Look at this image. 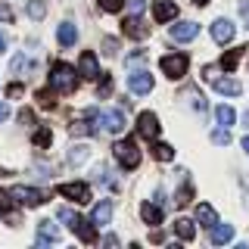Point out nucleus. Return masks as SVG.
<instances>
[{
	"mask_svg": "<svg viewBox=\"0 0 249 249\" xmlns=\"http://www.w3.org/2000/svg\"><path fill=\"white\" fill-rule=\"evenodd\" d=\"M78 81H81L78 69L66 66V62H56V66L50 69V88H56V93H75Z\"/></svg>",
	"mask_w": 249,
	"mask_h": 249,
	"instance_id": "1",
	"label": "nucleus"
},
{
	"mask_svg": "<svg viewBox=\"0 0 249 249\" xmlns=\"http://www.w3.org/2000/svg\"><path fill=\"white\" fill-rule=\"evenodd\" d=\"M112 153H115V159H119L122 168H137L140 165V150H137L134 140H119Z\"/></svg>",
	"mask_w": 249,
	"mask_h": 249,
	"instance_id": "2",
	"label": "nucleus"
},
{
	"mask_svg": "<svg viewBox=\"0 0 249 249\" xmlns=\"http://www.w3.org/2000/svg\"><path fill=\"white\" fill-rule=\"evenodd\" d=\"M10 196L19 202V206H28V209H35V206H44L47 202V193L44 190H35V187H13L10 190Z\"/></svg>",
	"mask_w": 249,
	"mask_h": 249,
	"instance_id": "3",
	"label": "nucleus"
},
{
	"mask_svg": "<svg viewBox=\"0 0 249 249\" xmlns=\"http://www.w3.org/2000/svg\"><path fill=\"white\" fill-rule=\"evenodd\" d=\"M162 75L168 78H181L187 75V69H190V59H187V53H171V56H162Z\"/></svg>",
	"mask_w": 249,
	"mask_h": 249,
	"instance_id": "4",
	"label": "nucleus"
},
{
	"mask_svg": "<svg viewBox=\"0 0 249 249\" xmlns=\"http://www.w3.org/2000/svg\"><path fill=\"white\" fill-rule=\"evenodd\" d=\"M59 190V196H66V199H72V202H90V187L88 184H81V181H72V184H59L56 187Z\"/></svg>",
	"mask_w": 249,
	"mask_h": 249,
	"instance_id": "5",
	"label": "nucleus"
},
{
	"mask_svg": "<svg viewBox=\"0 0 249 249\" xmlns=\"http://www.w3.org/2000/svg\"><path fill=\"white\" fill-rule=\"evenodd\" d=\"M159 131H162V124H159V119H156V112H140V119H137V134L140 137L159 140Z\"/></svg>",
	"mask_w": 249,
	"mask_h": 249,
	"instance_id": "6",
	"label": "nucleus"
},
{
	"mask_svg": "<svg viewBox=\"0 0 249 249\" xmlns=\"http://www.w3.org/2000/svg\"><path fill=\"white\" fill-rule=\"evenodd\" d=\"M122 35H128V37H137V41H143V37L150 35V25H143L140 13H131L128 19L122 22Z\"/></svg>",
	"mask_w": 249,
	"mask_h": 249,
	"instance_id": "7",
	"label": "nucleus"
},
{
	"mask_svg": "<svg viewBox=\"0 0 249 249\" xmlns=\"http://www.w3.org/2000/svg\"><path fill=\"white\" fill-rule=\"evenodd\" d=\"M128 90L137 93V97L150 93V90H153V75L143 72V69H140V72H131V75H128Z\"/></svg>",
	"mask_w": 249,
	"mask_h": 249,
	"instance_id": "8",
	"label": "nucleus"
},
{
	"mask_svg": "<svg viewBox=\"0 0 249 249\" xmlns=\"http://www.w3.org/2000/svg\"><path fill=\"white\" fill-rule=\"evenodd\" d=\"M100 115H103V112H97V109H88V112H84L81 119L72 124V131H75V134H97V131H100V124H97Z\"/></svg>",
	"mask_w": 249,
	"mask_h": 249,
	"instance_id": "9",
	"label": "nucleus"
},
{
	"mask_svg": "<svg viewBox=\"0 0 249 249\" xmlns=\"http://www.w3.org/2000/svg\"><path fill=\"white\" fill-rule=\"evenodd\" d=\"M233 35H237V25H233L231 19H215L212 22V37L218 44H231Z\"/></svg>",
	"mask_w": 249,
	"mask_h": 249,
	"instance_id": "10",
	"label": "nucleus"
},
{
	"mask_svg": "<svg viewBox=\"0 0 249 249\" xmlns=\"http://www.w3.org/2000/svg\"><path fill=\"white\" fill-rule=\"evenodd\" d=\"M72 233H75V237H81V243H97V228H93V221H84L81 215H75Z\"/></svg>",
	"mask_w": 249,
	"mask_h": 249,
	"instance_id": "11",
	"label": "nucleus"
},
{
	"mask_svg": "<svg viewBox=\"0 0 249 249\" xmlns=\"http://www.w3.org/2000/svg\"><path fill=\"white\" fill-rule=\"evenodd\" d=\"M100 124H103L109 134H122L124 131V115L119 112V109H106V112L100 115Z\"/></svg>",
	"mask_w": 249,
	"mask_h": 249,
	"instance_id": "12",
	"label": "nucleus"
},
{
	"mask_svg": "<svg viewBox=\"0 0 249 249\" xmlns=\"http://www.w3.org/2000/svg\"><path fill=\"white\" fill-rule=\"evenodd\" d=\"M175 16H178L175 0H153V19L156 22H171Z\"/></svg>",
	"mask_w": 249,
	"mask_h": 249,
	"instance_id": "13",
	"label": "nucleus"
},
{
	"mask_svg": "<svg viewBox=\"0 0 249 249\" xmlns=\"http://www.w3.org/2000/svg\"><path fill=\"white\" fill-rule=\"evenodd\" d=\"M196 35H199V25H196V22H178V25H171V37H175V41H181V44L193 41Z\"/></svg>",
	"mask_w": 249,
	"mask_h": 249,
	"instance_id": "14",
	"label": "nucleus"
},
{
	"mask_svg": "<svg viewBox=\"0 0 249 249\" xmlns=\"http://www.w3.org/2000/svg\"><path fill=\"white\" fill-rule=\"evenodd\" d=\"M78 72H81V78H100V62H97V56L88 50V53H81V62H78Z\"/></svg>",
	"mask_w": 249,
	"mask_h": 249,
	"instance_id": "15",
	"label": "nucleus"
},
{
	"mask_svg": "<svg viewBox=\"0 0 249 249\" xmlns=\"http://www.w3.org/2000/svg\"><path fill=\"white\" fill-rule=\"evenodd\" d=\"M196 221L202 224V228H209V231L218 224V215H215V209L209 206V202H199V206H196Z\"/></svg>",
	"mask_w": 249,
	"mask_h": 249,
	"instance_id": "16",
	"label": "nucleus"
},
{
	"mask_svg": "<svg viewBox=\"0 0 249 249\" xmlns=\"http://www.w3.org/2000/svg\"><path fill=\"white\" fill-rule=\"evenodd\" d=\"M37 240H41V243H56V240H59V228L53 221H41V224H37Z\"/></svg>",
	"mask_w": 249,
	"mask_h": 249,
	"instance_id": "17",
	"label": "nucleus"
},
{
	"mask_svg": "<svg viewBox=\"0 0 249 249\" xmlns=\"http://www.w3.org/2000/svg\"><path fill=\"white\" fill-rule=\"evenodd\" d=\"M215 90L224 93V97H237L243 88H240V81H233V78H215Z\"/></svg>",
	"mask_w": 249,
	"mask_h": 249,
	"instance_id": "18",
	"label": "nucleus"
},
{
	"mask_svg": "<svg viewBox=\"0 0 249 249\" xmlns=\"http://www.w3.org/2000/svg\"><path fill=\"white\" fill-rule=\"evenodd\" d=\"M56 37H59V44H62V47H72V44L78 41V28L72 25V22H62L59 31H56Z\"/></svg>",
	"mask_w": 249,
	"mask_h": 249,
	"instance_id": "19",
	"label": "nucleus"
},
{
	"mask_svg": "<svg viewBox=\"0 0 249 249\" xmlns=\"http://www.w3.org/2000/svg\"><path fill=\"white\" fill-rule=\"evenodd\" d=\"M243 50L246 47H237V50H228L221 56V62H218V66L224 69V72H233V69H237V62H240V56H243Z\"/></svg>",
	"mask_w": 249,
	"mask_h": 249,
	"instance_id": "20",
	"label": "nucleus"
},
{
	"mask_svg": "<svg viewBox=\"0 0 249 249\" xmlns=\"http://www.w3.org/2000/svg\"><path fill=\"white\" fill-rule=\"evenodd\" d=\"M109 218H112V206H109V202H97V206H93L90 221L93 224H109Z\"/></svg>",
	"mask_w": 249,
	"mask_h": 249,
	"instance_id": "21",
	"label": "nucleus"
},
{
	"mask_svg": "<svg viewBox=\"0 0 249 249\" xmlns=\"http://www.w3.org/2000/svg\"><path fill=\"white\" fill-rule=\"evenodd\" d=\"M140 218H143L146 224H159L162 221V209L153 206V202H143V206H140Z\"/></svg>",
	"mask_w": 249,
	"mask_h": 249,
	"instance_id": "22",
	"label": "nucleus"
},
{
	"mask_svg": "<svg viewBox=\"0 0 249 249\" xmlns=\"http://www.w3.org/2000/svg\"><path fill=\"white\" fill-rule=\"evenodd\" d=\"M231 237H233V224H221V221H218L212 228V243H231Z\"/></svg>",
	"mask_w": 249,
	"mask_h": 249,
	"instance_id": "23",
	"label": "nucleus"
},
{
	"mask_svg": "<svg viewBox=\"0 0 249 249\" xmlns=\"http://www.w3.org/2000/svg\"><path fill=\"white\" fill-rule=\"evenodd\" d=\"M153 156L159 162H171V159H175V146L162 143V140H153Z\"/></svg>",
	"mask_w": 249,
	"mask_h": 249,
	"instance_id": "24",
	"label": "nucleus"
},
{
	"mask_svg": "<svg viewBox=\"0 0 249 249\" xmlns=\"http://www.w3.org/2000/svg\"><path fill=\"white\" fill-rule=\"evenodd\" d=\"M215 119H218V124H224V128H231V124L237 122V112H233L231 106H218V109H215Z\"/></svg>",
	"mask_w": 249,
	"mask_h": 249,
	"instance_id": "25",
	"label": "nucleus"
},
{
	"mask_svg": "<svg viewBox=\"0 0 249 249\" xmlns=\"http://www.w3.org/2000/svg\"><path fill=\"white\" fill-rule=\"evenodd\" d=\"M175 233H178L181 240H193V233H196V231H193V221H187V218H178V221H175Z\"/></svg>",
	"mask_w": 249,
	"mask_h": 249,
	"instance_id": "26",
	"label": "nucleus"
},
{
	"mask_svg": "<svg viewBox=\"0 0 249 249\" xmlns=\"http://www.w3.org/2000/svg\"><path fill=\"white\" fill-rule=\"evenodd\" d=\"M31 66H35V62H28V56H25V53H16V56H13V62H10L13 75H22V72H25V69H31Z\"/></svg>",
	"mask_w": 249,
	"mask_h": 249,
	"instance_id": "27",
	"label": "nucleus"
},
{
	"mask_svg": "<svg viewBox=\"0 0 249 249\" xmlns=\"http://www.w3.org/2000/svg\"><path fill=\"white\" fill-rule=\"evenodd\" d=\"M37 103H41L44 109H53V106H56V88L41 90V93H37Z\"/></svg>",
	"mask_w": 249,
	"mask_h": 249,
	"instance_id": "28",
	"label": "nucleus"
},
{
	"mask_svg": "<svg viewBox=\"0 0 249 249\" xmlns=\"http://www.w3.org/2000/svg\"><path fill=\"white\" fill-rule=\"evenodd\" d=\"M50 128H37L35 131V146H41V150H47V146H50Z\"/></svg>",
	"mask_w": 249,
	"mask_h": 249,
	"instance_id": "29",
	"label": "nucleus"
},
{
	"mask_svg": "<svg viewBox=\"0 0 249 249\" xmlns=\"http://www.w3.org/2000/svg\"><path fill=\"white\" fill-rule=\"evenodd\" d=\"M25 13L31 16V19H44V13H47V6L41 3V0H31V3L25 6Z\"/></svg>",
	"mask_w": 249,
	"mask_h": 249,
	"instance_id": "30",
	"label": "nucleus"
},
{
	"mask_svg": "<svg viewBox=\"0 0 249 249\" xmlns=\"http://www.w3.org/2000/svg\"><path fill=\"white\" fill-rule=\"evenodd\" d=\"M212 143H218V146H228V143H231V128H224V124H221V128H218L215 134H212Z\"/></svg>",
	"mask_w": 249,
	"mask_h": 249,
	"instance_id": "31",
	"label": "nucleus"
},
{
	"mask_svg": "<svg viewBox=\"0 0 249 249\" xmlns=\"http://www.w3.org/2000/svg\"><path fill=\"white\" fill-rule=\"evenodd\" d=\"M190 199H193V187H190V181H184V187L178 190V206H187Z\"/></svg>",
	"mask_w": 249,
	"mask_h": 249,
	"instance_id": "32",
	"label": "nucleus"
},
{
	"mask_svg": "<svg viewBox=\"0 0 249 249\" xmlns=\"http://www.w3.org/2000/svg\"><path fill=\"white\" fill-rule=\"evenodd\" d=\"M88 159V146H72V153H69V162L72 165H78V162Z\"/></svg>",
	"mask_w": 249,
	"mask_h": 249,
	"instance_id": "33",
	"label": "nucleus"
},
{
	"mask_svg": "<svg viewBox=\"0 0 249 249\" xmlns=\"http://www.w3.org/2000/svg\"><path fill=\"white\" fill-rule=\"evenodd\" d=\"M100 6H103L106 13H119L122 6H124V0H100Z\"/></svg>",
	"mask_w": 249,
	"mask_h": 249,
	"instance_id": "34",
	"label": "nucleus"
},
{
	"mask_svg": "<svg viewBox=\"0 0 249 249\" xmlns=\"http://www.w3.org/2000/svg\"><path fill=\"white\" fill-rule=\"evenodd\" d=\"M13 196H10V193H0V212H10V206H13Z\"/></svg>",
	"mask_w": 249,
	"mask_h": 249,
	"instance_id": "35",
	"label": "nucleus"
},
{
	"mask_svg": "<svg viewBox=\"0 0 249 249\" xmlns=\"http://www.w3.org/2000/svg\"><path fill=\"white\" fill-rule=\"evenodd\" d=\"M10 19H13V10L6 3H0V22H10Z\"/></svg>",
	"mask_w": 249,
	"mask_h": 249,
	"instance_id": "36",
	"label": "nucleus"
},
{
	"mask_svg": "<svg viewBox=\"0 0 249 249\" xmlns=\"http://www.w3.org/2000/svg\"><path fill=\"white\" fill-rule=\"evenodd\" d=\"M6 93H10V97H22V84H10Z\"/></svg>",
	"mask_w": 249,
	"mask_h": 249,
	"instance_id": "37",
	"label": "nucleus"
},
{
	"mask_svg": "<svg viewBox=\"0 0 249 249\" xmlns=\"http://www.w3.org/2000/svg\"><path fill=\"white\" fill-rule=\"evenodd\" d=\"M143 10V0H131V13H140Z\"/></svg>",
	"mask_w": 249,
	"mask_h": 249,
	"instance_id": "38",
	"label": "nucleus"
},
{
	"mask_svg": "<svg viewBox=\"0 0 249 249\" xmlns=\"http://www.w3.org/2000/svg\"><path fill=\"white\" fill-rule=\"evenodd\" d=\"M115 47H119V44H115V37H109V41H106V53H115Z\"/></svg>",
	"mask_w": 249,
	"mask_h": 249,
	"instance_id": "39",
	"label": "nucleus"
},
{
	"mask_svg": "<svg viewBox=\"0 0 249 249\" xmlns=\"http://www.w3.org/2000/svg\"><path fill=\"white\" fill-rule=\"evenodd\" d=\"M19 122H35V119H31V112H28V109H22V112H19Z\"/></svg>",
	"mask_w": 249,
	"mask_h": 249,
	"instance_id": "40",
	"label": "nucleus"
},
{
	"mask_svg": "<svg viewBox=\"0 0 249 249\" xmlns=\"http://www.w3.org/2000/svg\"><path fill=\"white\" fill-rule=\"evenodd\" d=\"M6 115H10V109H6V103H0V122H6Z\"/></svg>",
	"mask_w": 249,
	"mask_h": 249,
	"instance_id": "41",
	"label": "nucleus"
},
{
	"mask_svg": "<svg viewBox=\"0 0 249 249\" xmlns=\"http://www.w3.org/2000/svg\"><path fill=\"white\" fill-rule=\"evenodd\" d=\"M243 124H246V128H249V109H246V112H243Z\"/></svg>",
	"mask_w": 249,
	"mask_h": 249,
	"instance_id": "42",
	"label": "nucleus"
},
{
	"mask_svg": "<svg viewBox=\"0 0 249 249\" xmlns=\"http://www.w3.org/2000/svg\"><path fill=\"white\" fill-rule=\"evenodd\" d=\"M243 150H246V156H249V137H243Z\"/></svg>",
	"mask_w": 249,
	"mask_h": 249,
	"instance_id": "43",
	"label": "nucleus"
},
{
	"mask_svg": "<svg viewBox=\"0 0 249 249\" xmlns=\"http://www.w3.org/2000/svg\"><path fill=\"white\" fill-rule=\"evenodd\" d=\"M0 50H6V37L3 35H0Z\"/></svg>",
	"mask_w": 249,
	"mask_h": 249,
	"instance_id": "44",
	"label": "nucleus"
},
{
	"mask_svg": "<svg viewBox=\"0 0 249 249\" xmlns=\"http://www.w3.org/2000/svg\"><path fill=\"white\" fill-rule=\"evenodd\" d=\"M193 3H196V6H206V3H209V0H193Z\"/></svg>",
	"mask_w": 249,
	"mask_h": 249,
	"instance_id": "45",
	"label": "nucleus"
}]
</instances>
